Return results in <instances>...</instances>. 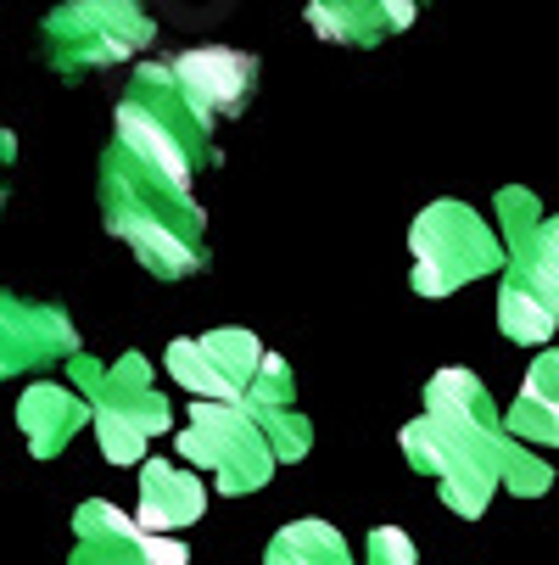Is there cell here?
Returning <instances> with one entry per match:
<instances>
[{
  "label": "cell",
  "instance_id": "cell-11",
  "mask_svg": "<svg viewBox=\"0 0 559 565\" xmlns=\"http://www.w3.org/2000/svg\"><path fill=\"white\" fill-rule=\"evenodd\" d=\"M174 90L191 102V113H202L207 124L247 113L252 90H258V56L229 51V45H202V51H180L169 62Z\"/></svg>",
  "mask_w": 559,
  "mask_h": 565
},
{
  "label": "cell",
  "instance_id": "cell-13",
  "mask_svg": "<svg viewBox=\"0 0 559 565\" xmlns=\"http://www.w3.org/2000/svg\"><path fill=\"white\" fill-rule=\"evenodd\" d=\"M207 510V488H202V476L180 470V465H163V459H146L140 465V532L151 537H169L191 521H202Z\"/></svg>",
  "mask_w": 559,
  "mask_h": 565
},
{
  "label": "cell",
  "instance_id": "cell-16",
  "mask_svg": "<svg viewBox=\"0 0 559 565\" xmlns=\"http://www.w3.org/2000/svg\"><path fill=\"white\" fill-rule=\"evenodd\" d=\"M269 565H353L347 543L325 521H291L269 537Z\"/></svg>",
  "mask_w": 559,
  "mask_h": 565
},
{
  "label": "cell",
  "instance_id": "cell-1",
  "mask_svg": "<svg viewBox=\"0 0 559 565\" xmlns=\"http://www.w3.org/2000/svg\"><path fill=\"white\" fill-rule=\"evenodd\" d=\"M509 426L498 420L487 386L470 370H442L426 386V415L409 420L404 431V454L420 476L437 481V493L453 515L475 521L487 515L493 493H498V465L509 448Z\"/></svg>",
  "mask_w": 559,
  "mask_h": 565
},
{
  "label": "cell",
  "instance_id": "cell-24",
  "mask_svg": "<svg viewBox=\"0 0 559 565\" xmlns=\"http://www.w3.org/2000/svg\"><path fill=\"white\" fill-rule=\"evenodd\" d=\"M0 174H7V169H0ZM0 202H7V185H0Z\"/></svg>",
  "mask_w": 559,
  "mask_h": 565
},
{
  "label": "cell",
  "instance_id": "cell-12",
  "mask_svg": "<svg viewBox=\"0 0 559 565\" xmlns=\"http://www.w3.org/2000/svg\"><path fill=\"white\" fill-rule=\"evenodd\" d=\"M85 426H96V415H90V403H85L78 386H56V381L23 386V397H18V431H23L34 459H56Z\"/></svg>",
  "mask_w": 559,
  "mask_h": 565
},
{
  "label": "cell",
  "instance_id": "cell-9",
  "mask_svg": "<svg viewBox=\"0 0 559 565\" xmlns=\"http://www.w3.org/2000/svg\"><path fill=\"white\" fill-rule=\"evenodd\" d=\"M498 218H504V241H509V275H504V286L537 297L559 319V241L548 230V213L537 207L531 191L509 185V191H498Z\"/></svg>",
  "mask_w": 559,
  "mask_h": 565
},
{
  "label": "cell",
  "instance_id": "cell-22",
  "mask_svg": "<svg viewBox=\"0 0 559 565\" xmlns=\"http://www.w3.org/2000/svg\"><path fill=\"white\" fill-rule=\"evenodd\" d=\"M12 157H18V135L0 129V169H12Z\"/></svg>",
  "mask_w": 559,
  "mask_h": 565
},
{
  "label": "cell",
  "instance_id": "cell-2",
  "mask_svg": "<svg viewBox=\"0 0 559 565\" xmlns=\"http://www.w3.org/2000/svg\"><path fill=\"white\" fill-rule=\"evenodd\" d=\"M101 218L157 280H185L207 269V213L191 202V191L157 180L118 146H107L101 157Z\"/></svg>",
  "mask_w": 559,
  "mask_h": 565
},
{
  "label": "cell",
  "instance_id": "cell-3",
  "mask_svg": "<svg viewBox=\"0 0 559 565\" xmlns=\"http://www.w3.org/2000/svg\"><path fill=\"white\" fill-rule=\"evenodd\" d=\"M67 386L85 392L101 454L112 465H146V443L157 431H169V397L157 392L146 353H123L118 364H101L90 353H78L67 364Z\"/></svg>",
  "mask_w": 559,
  "mask_h": 565
},
{
  "label": "cell",
  "instance_id": "cell-8",
  "mask_svg": "<svg viewBox=\"0 0 559 565\" xmlns=\"http://www.w3.org/2000/svg\"><path fill=\"white\" fill-rule=\"evenodd\" d=\"M73 359H78V331H73L67 308L0 291V381L73 364Z\"/></svg>",
  "mask_w": 559,
  "mask_h": 565
},
{
  "label": "cell",
  "instance_id": "cell-17",
  "mask_svg": "<svg viewBox=\"0 0 559 565\" xmlns=\"http://www.w3.org/2000/svg\"><path fill=\"white\" fill-rule=\"evenodd\" d=\"M553 326H559V319H553L537 297H526V291H515V286H498V331H504L509 342H548Z\"/></svg>",
  "mask_w": 559,
  "mask_h": 565
},
{
  "label": "cell",
  "instance_id": "cell-6",
  "mask_svg": "<svg viewBox=\"0 0 559 565\" xmlns=\"http://www.w3.org/2000/svg\"><path fill=\"white\" fill-rule=\"evenodd\" d=\"M180 454L213 470L218 493H258L275 476V448L247 415V403H196L191 426L180 431Z\"/></svg>",
  "mask_w": 559,
  "mask_h": 565
},
{
  "label": "cell",
  "instance_id": "cell-21",
  "mask_svg": "<svg viewBox=\"0 0 559 565\" xmlns=\"http://www.w3.org/2000/svg\"><path fill=\"white\" fill-rule=\"evenodd\" d=\"M369 565H415V543L397 526H375L369 532Z\"/></svg>",
  "mask_w": 559,
  "mask_h": 565
},
{
  "label": "cell",
  "instance_id": "cell-23",
  "mask_svg": "<svg viewBox=\"0 0 559 565\" xmlns=\"http://www.w3.org/2000/svg\"><path fill=\"white\" fill-rule=\"evenodd\" d=\"M548 230H553V241H559V213H553V218H548Z\"/></svg>",
  "mask_w": 559,
  "mask_h": 565
},
{
  "label": "cell",
  "instance_id": "cell-5",
  "mask_svg": "<svg viewBox=\"0 0 559 565\" xmlns=\"http://www.w3.org/2000/svg\"><path fill=\"white\" fill-rule=\"evenodd\" d=\"M409 247H415V291L420 297H448L464 280L493 275L504 264V241L464 202H431L409 230Z\"/></svg>",
  "mask_w": 559,
  "mask_h": 565
},
{
  "label": "cell",
  "instance_id": "cell-19",
  "mask_svg": "<svg viewBox=\"0 0 559 565\" xmlns=\"http://www.w3.org/2000/svg\"><path fill=\"white\" fill-rule=\"evenodd\" d=\"M252 415V409H247ZM258 420V431L269 437V448H275V459L280 465H291V459H302L308 448H313V426L297 415V409H275V415H252Z\"/></svg>",
  "mask_w": 559,
  "mask_h": 565
},
{
  "label": "cell",
  "instance_id": "cell-4",
  "mask_svg": "<svg viewBox=\"0 0 559 565\" xmlns=\"http://www.w3.org/2000/svg\"><path fill=\"white\" fill-rule=\"evenodd\" d=\"M157 40V23L135 0H78L45 18V62L62 78H85L112 62L140 56Z\"/></svg>",
  "mask_w": 559,
  "mask_h": 565
},
{
  "label": "cell",
  "instance_id": "cell-18",
  "mask_svg": "<svg viewBox=\"0 0 559 565\" xmlns=\"http://www.w3.org/2000/svg\"><path fill=\"white\" fill-rule=\"evenodd\" d=\"M498 488H509L515 499H542V493L553 488V470H548L531 448L509 443V448H504V465H498Z\"/></svg>",
  "mask_w": 559,
  "mask_h": 565
},
{
  "label": "cell",
  "instance_id": "cell-14",
  "mask_svg": "<svg viewBox=\"0 0 559 565\" xmlns=\"http://www.w3.org/2000/svg\"><path fill=\"white\" fill-rule=\"evenodd\" d=\"M308 23L319 40H336V45H380L391 34H404L415 23V7L409 0H313L308 7Z\"/></svg>",
  "mask_w": 559,
  "mask_h": 565
},
{
  "label": "cell",
  "instance_id": "cell-20",
  "mask_svg": "<svg viewBox=\"0 0 559 565\" xmlns=\"http://www.w3.org/2000/svg\"><path fill=\"white\" fill-rule=\"evenodd\" d=\"M291 392H297V381H291V364H286L280 353H269V359H264V370H258V381H252V392H247V409H252V415L291 409Z\"/></svg>",
  "mask_w": 559,
  "mask_h": 565
},
{
  "label": "cell",
  "instance_id": "cell-15",
  "mask_svg": "<svg viewBox=\"0 0 559 565\" xmlns=\"http://www.w3.org/2000/svg\"><path fill=\"white\" fill-rule=\"evenodd\" d=\"M509 437H531V443H548L559 448V348H548L526 381H520V397H515V409H509Z\"/></svg>",
  "mask_w": 559,
  "mask_h": 565
},
{
  "label": "cell",
  "instance_id": "cell-7",
  "mask_svg": "<svg viewBox=\"0 0 559 565\" xmlns=\"http://www.w3.org/2000/svg\"><path fill=\"white\" fill-rule=\"evenodd\" d=\"M264 348L252 331L241 326H224V331H207V337H191V342H174L169 348V375L180 386L196 392V403H247L258 370H264Z\"/></svg>",
  "mask_w": 559,
  "mask_h": 565
},
{
  "label": "cell",
  "instance_id": "cell-10",
  "mask_svg": "<svg viewBox=\"0 0 559 565\" xmlns=\"http://www.w3.org/2000/svg\"><path fill=\"white\" fill-rule=\"evenodd\" d=\"M185 543L140 532L135 515H123L107 499L78 504L73 515V565H185Z\"/></svg>",
  "mask_w": 559,
  "mask_h": 565
}]
</instances>
